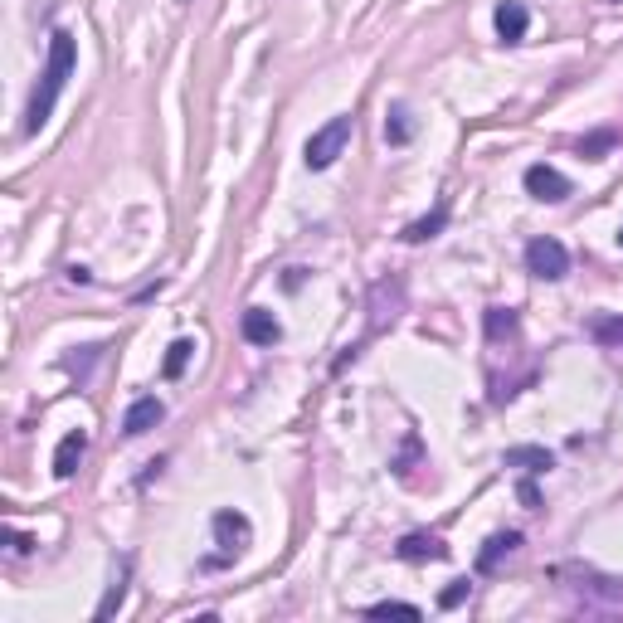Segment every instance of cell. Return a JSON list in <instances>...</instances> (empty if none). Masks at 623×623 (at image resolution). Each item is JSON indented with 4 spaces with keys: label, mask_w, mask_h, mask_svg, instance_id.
<instances>
[{
    "label": "cell",
    "mask_w": 623,
    "mask_h": 623,
    "mask_svg": "<svg viewBox=\"0 0 623 623\" xmlns=\"http://www.w3.org/2000/svg\"><path fill=\"white\" fill-rule=\"evenodd\" d=\"M74 64H78L74 35H69V30H54V35H49V64H44V78H39L35 98H30V112H25V132H30V137L49 122V112H54V103H59L64 83H69V74H74Z\"/></svg>",
    "instance_id": "obj_1"
},
{
    "label": "cell",
    "mask_w": 623,
    "mask_h": 623,
    "mask_svg": "<svg viewBox=\"0 0 623 623\" xmlns=\"http://www.w3.org/2000/svg\"><path fill=\"white\" fill-rule=\"evenodd\" d=\"M346 142H351V117H331L327 127H317L312 137H307V171H327L331 161L346 151Z\"/></svg>",
    "instance_id": "obj_2"
},
{
    "label": "cell",
    "mask_w": 623,
    "mask_h": 623,
    "mask_svg": "<svg viewBox=\"0 0 623 623\" xmlns=\"http://www.w3.org/2000/svg\"><path fill=\"white\" fill-rule=\"evenodd\" d=\"M526 273L531 278H546V283H560L570 273V254L560 239H531L526 244Z\"/></svg>",
    "instance_id": "obj_3"
},
{
    "label": "cell",
    "mask_w": 623,
    "mask_h": 623,
    "mask_svg": "<svg viewBox=\"0 0 623 623\" xmlns=\"http://www.w3.org/2000/svg\"><path fill=\"white\" fill-rule=\"evenodd\" d=\"M526 195H536V200H565L570 195V181L546 166V161H536V166H526Z\"/></svg>",
    "instance_id": "obj_4"
},
{
    "label": "cell",
    "mask_w": 623,
    "mask_h": 623,
    "mask_svg": "<svg viewBox=\"0 0 623 623\" xmlns=\"http://www.w3.org/2000/svg\"><path fill=\"white\" fill-rule=\"evenodd\" d=\"M249 536H254V526H249V516L244 512H220L215 516V541H220L224 555H239V550L249 546Z\"/></svg>",
    "instance_id": "obj_5"
},
{
    "label": "cell",
    "mask_w": 623,
    "mask_h": 623,
    "mask_svg": "<svg viewBox=\"0 0 623 623\" xmlns=\"http://www.w3.org/2000/svg\"><path fill=\"white\" fill-rule=\"evenodd\" d=\"M166 419V404L156 400V395H142V400H132V409H127V419H122V434H147V429H156Z\"/></svg>",
    "instance_id": "obj_6"
},
{
    "label": "cell",
    "mask_w": 623,
    "mask_h": 623,
    "mask_svg": "<svg viewBox=\"0 0 623 623\" xmlns=\"http://www.w3.org/2000/svg\"><path fill=\"white\" fill-rule=\"evenodd\" d=\"M239 327H244V341H249V346H273V341L283 336V327H278V317H273L268 307H249Z\"/></svg>",
    "instance_id": "obj_7"
},
{
    "label": "cell",
    "mask_w": 623,
    "mask_h": 623,
    "mask_svg": "<svg viewBox=\"0 0 623 623\" xmlns=\"http://www.w3.org/2000/svg\"><path fill=\"white\" fill-rule=\"evenodd\" d=\"M83 453H88V434H83V429L64 434L59 448H54V477H74L78 463H83Z\"/></svg>",
    "instance_id": "obj_8"
},
{
    "label": "cell",
    "mask_w": 623,
    "mask_h": 623,
    "mask_svg": "<svg viewBox=\"0 0 623 623\" xmlns=\"http://www.w3.org/2000/svg\"><path fill=\"white\" fill-rule=\"evenodd\" d=\"M526 25H531V15H526L521 0H502V5H497V35L507 39V44H521V39H526Z\"/></svg>",
    "instance_id": "obj_9"
},
{
    "label": "cell",
    "mask_w": 623,
    "mask_h": 623,
    "mask_svg": "<svg viewBox=\"0 0 623 623\" xmlns=\"http://www.w3.org/2000/svg\"><path fill=\"white\" fill-rule=\"evenodd\" d=\"M516 546H521L516 531H497V536H487V546H482V555H477V575H492V570L502 565V555H512Z\"/></svg>",
    "instance_id": "obj_10"
},
{
    "label": "cell",
    "mask_w": 623,
    "mask_h": 623,
    "mask_svg": "<svg viewBox=\"0 0 623 623\" xmlns=\"http://www.w3.org/2000/svg\"><path fill=\"white\" fill-rule=\"evenodd\" d=\"M443 555H448V546L439 536H424V531H414V536L400 541V560H443Z\"/></svg>",
    "instance_id": "obj_11"
},
{
    "label": "cell",
    "mask_w": 623,
    "mask_h": 623,
    "mask_svg": "<svg viewBox=\"0 0 623 623\" xmlns=\"http://www.w3.org/2000/svg\"><path fill=\"white\" fill-rule=\"evenodd\" d=\"M507 468H526V473H550V468H555V458H550L546 448H536V443H521V448H507Z\"/></svg>",
    "instance_id": "obj_12"
},
{
    "label": "cell",
    "mask_w": 623,
    "mask_h": 623,
    "mask_svg": "<svg viewBox=\"0 0 623 623\" xmlns=\"http://www.w3.org/2000/svg\"><path fill=\"white\" fill-rule=\"evenodd\" d=\"M190 356H195V341H190V336L171 341V346H166V361H161V375H166V380H181V370L190 366Z\"/></svg>",
    "instance_id": "obj_13"
},
{
    "label": "cell",
    "mask_w": 623,
    "mask_h": 623,
    "mask_svg": "<svg viewBox=\"0 0 623 623\" xmlns=\"http://www.w3.org/2000/svg\"><path fill=\"white\" fill-rule=\"evenodd\" d=\"M443 224H448V205H439V210H434V215H424V220H414L409 229H404V239H409V244H424V239H434V234H439Z\"/></svg>",
    "instance_id": "obj_14"
},
{
    "label": "cell",
    "mask_w": 623,
    "mask_h": 623,
    "mask_svg": "<svg viewBox=\"0 0 623 623\" xmlns=\"http://www.w3.org/2000/svg\"><path fill=\"white\" fill-rule=\"evenodd\" d=\"M589 336H594L599 346L623 351V317H594V322H589Z\"/></svg>",
    "instance_id": "obj_15"
},
{
    "label": "cell",
    "mask_w": 623,
    "mask_h": 623,
    "mask_svg": "<svg viewBox=\"0 0 623 623\" xmlns=\"http://www.w3.org/2000/svg\"><path fill=\"white\" fill-rule=\"evenodd\" d=\"M414 137V122H409V108H390V122H385V142L390 147H404Z\"/></svg>",
    "instance_id": "obj_16"
},
{
    "label": "cell",
    "mask_w": 623,
    "mask_h": 623,
    "mask_svg": "<svg viewBox=\"0 0 623 623\" xmlns=\"http://www.w3.org/2000/svg\"><path fill=\"white\" fill-rule=\"evenodd\" d=\"M122 580H127V560H122V570H117V585L108 589V599L98 604V619H112V614L122 609V594H127V585H122Z\"/></svg>",
    "instance_id": "obj_17"
},
{
    "label": "cell",
    "mask_w": 623,
    "mask_h": 623,
    "mask_svg": "<svg viewBox=\"0 0 623 623\" xmlns=\"http://www.w3.org/2000/svg\"><path fill=\"white\" fill-rule=\"evenodd\" d=\"M366 614H370V619H390V614H404V619H419V609H414V604H400V599H385V604H370Z\"/></svg>",
    "instance_id": "obj_18"
},
{
    "label": "cell",
    "mask_w": 623,
    "mask_h": 623,
    "mask_svg": "<svg viewBox=\"0 0 623 623\" xmlns=\"http://www.w3.org/2000/svg\"><path fill=\"white\" fill-rule=\"evenodd\" d=\"M468 589H473V585H468V580H453V585L443 589V599H439V604H443V609H458V604L468 599Z\"/></svg>",
    "instance_id": "obj_19"
},
{
    "label": "cell",
    "mask_w": 623,
    "mask_h": 623,
    "mask_svg": "<svg viewBox=\"0 0 623 623\" xmlns=\"http://www.w3.org/2000/svg\"><path fill=\"white\" fill-rule=\"evenodd\" d=\"M521 502H526V507H541V497H536V487H531V482H521Z\"/></svg>",
    "instance_id": "obj_20"
},
{
    "label": "cell",
    "mask_w": 623,
    "mask_h": 623,
    "mask_svg": "<svg viewBox=\"0 0 623 623\" xmlns=\"http://www.w3.org/2000/svg\"><path fill=\"white\" fill-rule=\"evenodd\" d=\"M609 142H614V137H609V132H599V137H589V142H585V151H604Z\"/></svg>",
    "instance_id": "obj_21"
},
{
    "label": "cell",
    "mask_w": 623,
    "mask_h": 623,
    "mask_svg": "<svg viewBox=\"0 0 623 623\" xmlns=\"http://www.w3.org/2000/svg\"><path fill=\"white\" fill-rule=\"evenodd\" d=\"M619 244H623V234H619Z\"/></svg>",
    "instance_id": "obj_22"
}]
</instances>
